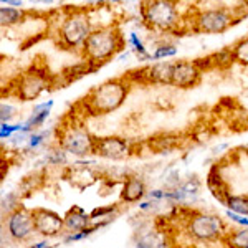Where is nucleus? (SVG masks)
Instances as JSON below:
<instances>
[{"mask_svg": "<svg viewBox=\"0 0 248 248\" xmlns=\"http://www.w3.org/2000/svg\"><path fill=\"white\" fill-rule=\"evenodd\" d=\"M126 43L131 46V51L138 57L139 62H149L151 60V51L147 50L146 43L142 42V38L139 37L136 31H129V33H127Z\"/></svg>", "mask_w": 248, "mask_h": 248, "instance_id": "412c9836", "label": "nucleus"}, {"mask_svg": "<svg viewBox=\"0 0 248 248\" xmlns=\"http://www.w3.org/2000/svg\"><path fill=\"white\" fill-rule=\"evenodd\" d=\"M94 232H96L94 227H90V229H86V230H83V232H77V233H68V235L63 237V243H65V245H70V243L81 242V240L91 237Z\"/></svg>", "mask_w": 248, "mask_h": 248, "instance_id": "2f4dec72", "label": "nucleus"}, {"mask_svg": "<svg viewBox=\"0 0 248 248\" xmlns=\"http://www.w3.org/2000/svg\"><path fill=\"white\" fill-rule=\"evenodd\" d=\"M3 233H7L10 240L18 243L30 242L37 235L35 232L33 210L27 209L25 205H20L17 210L7 215L3 218Z\"/></svg>", "mask_w": 248, "mask_h": 248, "instance_id": "1a4fd4ad", "label": "nucleus"}, {"mask_svg": "<svg viewBox=\"0 0 248 248\" xmlns=\"http://www.w3.org/2000/svg\"><path fill=\"white\" fill-rule=\"evenodd\" d=\"M63 223H65V235L83 232L91 227V215L79 205H73L70 210L63 215Z\"/></svg>", "mask_w": 248, "mask_h": 248, "instance_id": "dca6fc26", "label": "nucleus"}, {"mask_svg": "<svg viewBox=\"0 0 248 248\" xmlns=\"http://www.w3.org/2000/svg\"><path fill=\"white\" fill-rule=\"evenodd\" d=\"M45 159L50 166H65V164H68V154L62 147H57V149L50 151Z\"/></svg>", "mask_w": 248, "mask_h": 248, "instance_id": "c85d7f7f", "label": "nucleus"}, {"mask_svg": "<svg viewBox=\"0 0 248 248\" xmlns=\"http://www.w3.org/2000/svg\"><path fill=\"white\" fill-rule=\"evenodd\" d=\"M147 199L153 202L161 203L164 199H166V189H151L147 192Z\"/></svg>", "mask_w": 248, "mask_h": 248, "instance_id": "72a5a7b5", "label": "nucleus"}, {"mask_svg": "<svg viewBox=\"0 0 248 248\" xmlns=\"http://www.w3.org/2000/svg\"><path fill=\"white\" fill-rule=\"evenodd\" d=\"M134 247L136 248H170L172 242L164 229L154 227L153 222L142 220L134 229Z\"/></svg>", "mask_w": 248, "mask_h": 248, "instance_id": "9d476101", "label": "nucleus"}, {"mask_svg": "<svg viewBox=\"0 0 248 248\" xmlns=\"http://www.w3.org/2000/svg\"><path fill=\"white\" fill-rule=\"evenodd\" d=\"M50 136V131H35V133H31L29 136V141H27V144H29V149H38V147H42L43 144H45L46 138Z\"/></svg>", "mask_w": 248, "mask_h": 248, "instance_id": "c756f323", "label": "nucleus"}, {"mask_svg": "<svg viewBox=\"0 0 248 248\" xmlns=\"http://www.w3.org/2000/svg\"><path fill=\"white\" fill-rule=\"evenodd\" d=\"M94 154L108 161H123L133 154V144L121 136H103L96 138Z\"/></svg>", "mask_w": 248, "mask_h": 248, "instance_id": "f8f14e48", "label": "nucleus"}, {"mask_svg": "<svg viewBox=\"0 0 248 248\" xmlns=\"http://www.w3.org/2000/svg\"><path fill=\"white\" fill-rule=\"evenodd\" d=\"M129 88H131L129 77L106 79L101 85L91 88L90 93L83 99V105L86 106L90 114L94 116L109 114L123 106V103L126 101L127 94H129Z\"/></svg>", "mask_w": 248, "mask_h": 248, "instance_id": "7ed1b4c3", "label": "nucleus"}, {"mask_svg": "<svg viewBox=\"0 0 248 248\" xmlns=\"http://www.w3.org/2000/svg\"><path fill=\"white\" fill-rule=\"evenodd\" d=\"M227 147H229V144H220V146H217V147H214V149H212V153H214V154H218L220 151L227 149Z\"/></svg>", "mask_w": 248, "mask_h": 248, "instance_id": "58836bf2", "label": "nucleus"}, {"mask_svg": "<svg viewBox=\"0 0 248 248\" xmlns=\"http://www.w3.org/2000/svg\"><path fill=\"white\" fill-rule=\"evenodd\" d=\"M207 187H209V190L212 192V195H214L215 199H218L222 203H225L230 192H229V187H227L225 181H223V177L220 175L218 167H212L210 172L207 174Z\"/></svg>", "mask_w": 248, "mask_h": 248, "instance_id": "a211bd4d", "label": "nucleus"}, {"mask_svg": "<svg viewBox=\"0 0 248 248\" xmlns=\"http://www.w3.org/2000/svg\"><path fill=\"white\" fill-rule=\"evenodd\" d=\"M172 71H174V62H154L153 65L139 70V79L142 83H153V85L170 86Z\"/></svg>", "mask_w": 248, "mask_h": 248, "instance_id": "4468645a", "label": "nucleus"}, {"mask_svg": "<svg viewBox=\"0 0 248 248\" xmlns=\"http://www.w3.org/2000/svg\"><path fill=\"white\" fill-rule=\"evenodd\" d=\"M147 187L142 177L136 174H131L126 181L123 182L121 192H119V199L124 203H139L147 197Z\"/></svg>", "mask_w": 248, "mask_h": 248, "instance_id": "2eb2a0df", "label": "nucleus"}, {"mask_svg": "<svg viewBox=\"0 0 248 248\" xmlns=\"http://www.w3.org/2000/svg\"><path fill=\"white\" fill-rule=\"evenodd\" d=\"M124 45L126 40L116 25L96 27L83 46L81 57L91 70H96L124 51Z\"/></svg>", "mask_w": 248, "mask_h": 248, "instance_id": "f257e3e1", "label": "nucleus"}, {"mask_svg": "<svg viewBox=\"0 0 248 248\" xmlns=\"http://www.w3.org/2000/svg\"><path fill=\"white\" fill-rule=\"evenodd\" d=\"M119 214L118 205H108V207H98V209L91 210V227H94L96 230L103 229V227L109 225L111 222H114L116 217Z\"/></svg>", "mask_w": 248, "mask_h": 248, "instance_id": "6ab92c4d", "label": "nucleus"}, {"mask_svg": "<svg viewBox=\"0 0 248 248\" xmlns=\"http://www.w3.org/2000/svg\"><path fill=\"white\" fill-rule=\"evenodd\" d=\"M51 86V77L46 70L43 68L31 66L30 70L23 71L15 79L12 86V93L18 101H33L38 99L42 93H45L48 88Z\"/></svg>", "mask_w": 248, "mask_h": 248, "instance_id": "6e6552de", "label": "nucleus"}, {"mask_svg": "<svg viewBox=\"0 0 248 248\" xmlns=\"http://www.w3.org/2000/svg\"><path fill=\"white\" fill-rule=\"evenodd\" d=\"M247 153H248V146H247Z\"/></svg>", "mask_w": 248, "mask_h": 248, "instance_id": "ea45409f", "label": "nucleus"}, {"mask_svg": "<svg viewBox=\"0 0 248 248\" xmlns=\"http://www.w3.org/2000/svg\"><path fill=\"white\" fill-rule=\"evenodd\" d=\"M179 189H181L184 197H186V203H189V202L194 203L195 201H199V197H201L202 182L194 175V177H189L187 181H184Z\"/></svg>", "mask_w": 248, "mask_h": 248, "instance_id": "5701e85b", "label": "nucleus"}, {"mask_svg": "<svg viewBox=\"0 0 248 248\" xmlns=\"http://www.w3.org/2000/svg\"><path fill=\"white\" fill-rule=\"evenodd\" d=\"M20 205H22V203H20V199H18V195L15 194V192H9L7 195H3V199H2V214H3V217H7V215L12 214L14 210H17Z\"/></svg>", "mask_w": 248, "mask_h": 248, "instance_id": "cd10ccee", "label": "nucleus"}, {"mask_svg": "<svg viewBox=\"0 0 248 248\" xmlns=\"http://www.w3.org/2000/svg\"><path fill=\"white\" fill-rule=\"evenodd\" d=\"M141 18L144 27L155 33H175L184 29L189 15H182L177 2L151 0L141 3Z\"/></svg>", "mask_w": 248, "mask_h": 248, "instance_id": "f03ea898", "label": "nucleus"}, {"mask_svg": "<svg viewBox=\"0 0 248 248\" xmlns=\"http://www.w3.org/2000/svg\"><path fill=\"white\" fill-rule=\"evenodd\" d=\"M57 144L68 155H73L77 159H88L91 154H94L96 138L85 124L70 121L58 126Z\"/></svg>", "mask_w": 248, "mask_h": 248, "instance_id": "423d86ee", "label": "nucleus"}, {"mask_svg": "<svg viewBox=\"0 0 248 248\" xmlns=\"http://www.w3.org/2000/svg\"><path fill=\"white\" fill-rule=\"evenodd\" d=\"M225 217L229 218L232 223H235V225L248 229V217H245V215L235 214V212H232V210H225Z\"/></svg>", "mask_w": 248, "mask_h": 248, "instance_id": "473e14b6", "label": "nucleus"}, {"mask_svg": "<svg viewBox=\"0 0 248 248\" xmlns=\"http://www.w3.org/2000/svg\"><path fill=\"white\" fill-rule=\"evenodd\" d=\"M179 48L172 43H161L151 51V60L153 62H167L169 58L177 57Z\"/></svg>", "mask_w": 248, "mask_h": 248, "instance_id": "b1692460", "label": "nucleus"}, {"mask_svg": "<svg viewBox=\"0 0 248 248\" xmlns=\"http://www.w3.org/2000/svg\"><path fill=\"white\" fill-rule=\"evenodd\" d=\"M177 138H172V136H162V138H154L153 141H151V147L155 151V153H169L172 151L174 147H177Z\"/></svg>", "mask_w": 248, "mask_h": 248, "instance_id": "bb28decb", "label": "nucleus"}, {"mask_svg": "<svg viewBox=\"0 0 248 248\" xmlns=\"http://www.w3.org/2000/svg\"><path fill=\"white\" fill-rule=\"evenodd\" d=\"M99 179V172H96L93 167H81L73 166L68 169V181L73 184L78 189H86V187L93 186Z\"/></svg>", "mask_w": 248, "mask_h": 248, "instance_id": "f3484780", "label": "nucleus"}, {"mask_svg": "<svg viewBox=\"0 0 248 248\" xmlns=\"http://www.w3.org/2000/svg\"><path fill=\"white\" fill-rule=\"evenodd\" d=\"M223 205L227 207V210H232L235 214L245 215L248 217V195H229Z\"/></svg>", "mask_w": 248, "mask_h": 248, "instance_id": "393cba45", "label": "nucleus"}, {"mask_svg": "<svg viewBox=\"0 0 248 248\" xmlns=\"http://www.w3.org/2000/svg\"><path fill=\"white\" fill-rule=\"evenodd\" d=\"M93 30L94 25L90 10L70 9L66 10L65 17L62 18L57 29L58 43L66 50L77 51L81 55L83 46H85L86 40L90 38V35L93 33Z\"/></svg>", "mask_w": 248, "mask_h": 248, "instance_id": "20e7f679", "label": "nucleus"}, {"mask_svg": "<svg viewBox=\"0 0 248 248\" xmlns=\"http://www.w3.org/2000/svg\"><path fill=\"white\" fill-rule=\"evenodd\" d=\"M232 55H233L235 63L248 68V35L233 43V46H232Z\"/></svg>", "mask_w": 248, "mask_h": 248, "instance_id": "a878e982", "label": "nucleus"}, {"mask_svg": "<svg viewBox=\"0 0 248 248\" xmlns=\"http://www.w3.org/2000/svg\"><path fill=\"white\" fill-rule=\"evenodd\" d=\"M159 207V203L157 202H153V201H149V199H146V201H142V202H139L138 203V209L139 212H142V214H147V212H153L155 210Z\"/></svg>", "mask_w": 248, "mask_h": 248, "instance_id": "f704fd0d", "label": "nucleus"}, {"mask_svg": "<svg viewBox=\"0 0 248 248\" xmlns=\"http://www.w3.org/2000/svg\"><path fill=\"white\" fill-rule=\"evenodd\" d=\"M25 10L23 9H14V7L2 5L0 7V23L2 27H15L25 20Z\"/></svg>", "mask_w": 248, "mask_h": 248, "instance_id": "aec40b11", "label": "nucleus"}, {"mask_svg": "<svg viewBox=\"0 0 248 248\" xmlns=\"http://www.w3.org/2000/svg\"><path fill=\"white\" fill-rule=\"evenodd\" d=\"M186 233L195 242H217L225 238L229 229L225 225V220L214 212L192 210L184 223Z\"/></svg>", "mask_w": 248, "mask_h": 248, "instance_id": "0eeeda50", "label": "nucleus"}, {"mask_svg": "<svg viewBox=\"0 0 248 248\" xmlns=\"http://www.w3.org/2000/svg\"><path fill=\"white\" fill-rule=\"evenodd\" d=\"M223 242L229 248H248V229L238 227V229L229 230Z\"/></svg>", "mask_w": 248, "mask_h": 248, "instance_id": "4be33fe9", "label": "nucleus"}, {"mask_svg": "<svg viewBox=\"0 0 248 248\" xmlns=\"http://www.w3.org/2000/svg\"><path fill=\"white\" fill-rule=\"evenodd\" d=\"M53 106H55V99H46V101L37 103L31 111H51Z\"/></svg>", "mask_w": 248, "mask_h": 248, "instance_id": "c9c22d12", "label": "nucleus"}, {"mask_svg": "<svg viewBox=\"0 0 248 248\" xmlns=\"http://www.w3.org/2000/svg\"><path fill=\"white\" fill-rule=\"evenodd\" d=\"M238 15L235 14V9L229 7H205V9H190L189 10V22L190 29L197 33L205 35H220L238 22Z\"/></svg>", "mask_w": 248, "mask_h": 248, "instance_id": "39448f33", "label": "nucleus"}, {"mask_svg": "<svg viewBox=\"0 0 248 248\" xmlns=\"http://www.w3.org/2000/svg\"><path fill=\"white\" fill-rule=\"evenodd\" d=\"M17 114H18L17 106L2 101V105H0V121H2V123H10L12 119L17 118Z\"/></svg>", "mask_w": 248, "mask_h": 248, "instance_id": "7c9ffc66", "label": "nucleus"}, {"mask_svg": "<svg viewBox=\"0 0 248 248\" xmlns=\"http://www.w3.org/2000/svg\"><path fill=\"white\" fill-rule=\"evenodd\" d=\"M203 66L202 62L195 60H177L174 62V71H172V83L170 86L179 90H190L195 88L202 81Z\"/></svg>", "mask_w": 248, "mask_h": 248, "instance_id": "9b49d317", "label": "nucleus"}, {"mask_svg": "<svg viewBox=\"0 0 248 248\" xmlns=\"http://www.w3.org/2000/svg\"><path fill=\"white\" fill-rule=\"evenodd\" d=\"M27 248H53L48 243V240H40V242H35V243H31L30 247H27Z\"/></svg>", "mask_w": 248, "mask_h": 248, "instance_id": "4c0bfd02", "label": "nucleus"}, {"mask_svg": "<svg viewBox=\"0 0 248 248\" xmlns=\"http://www.w3.org/2000/svg\"><path fill=\"white\" fill-rule=\"evenodd\" d=\"M2 5L14 7V9H22L23 2H22V0H2Z\"/></svg>", "mask_w": 248, "mask_h": 248, "instance_id": "e433bc0d", "label": "nucleus"}, {"mask_svg": "<svg viewBox=\"0 0 248 248\" xmlns=\"http://www.w3.org/2000/svg\"><path fill=\"white\" fill-rule=\"evenodd\" d=\"M33 220H35V232L43 240L55 238L58 235L65 233L63 217L55 210L43 209V207L33 209Z\"/></svg>", "mask_w": 248, "mask_h": 248, "instance_id": "ddd939ff", "label": "nucleus"}]
</instances>
